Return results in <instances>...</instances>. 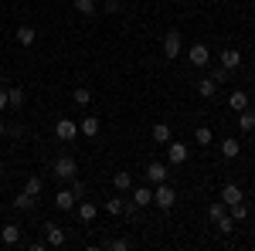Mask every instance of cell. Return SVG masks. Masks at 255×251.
I'll return each instance as SVG.
<instances>
[{
	"instance_id": "7",
	"label": "cell",
	"mask_w": 255,
	"mask_h": 251,
	"mask_svg": "<svg viewBox=\"0 0 255 251\" xmlns=\"http://www.w3.org/2000/svg\"><path fill=\"white\" fill-rule=\"evenodd\" d=\"M75 217H79L82 224H92V221L99 217V207L92 204V200H85V197H82V200H79V207H75Z\"/></svg>"
},
{
	"instance_id": "8",
	"label": "cell",
	"mask_w": 255,
	"mask_h": 251,
	"mask_svg": "<svg viewBox=\"0 0 255 251\" xmlns=\"http://www.w3.org/2000/svg\"><path fill=\"white\" fill-rule=\"evenodd\" d=\"M170 176V170H167V163H160V160H153V163H146V180L150 183H163Z\"/></svg>"
},
{
	"instance_id": "27",
	"label": "cell",
	"mask_w": 255,
	"mask_h": 251,
	"mask_svg": "<svg viewBox=\"0 0 255 251\" xmlns=\"http://www.w3.org/2000/svg\"><path fill=\"white\" fill-rule=\"evenodd\" d=\"M75 10H79L82 17H92L96 14V0H75Z\"/></svg>"
},
{
	"instance_id": "32",
	"label": "cell",
	"mask_w": 255,
	"mask_h": 251,
	"mask_svg": "<svg viewBox=\"0 0 255 251\" xmlns=\"http://www.w3.org/2000/svg\"><path fill=\"white\" fill-rule=\"evenodd\" d=\"M106 248L109 251H129V241L126 238H113V241H106Z\"/></svg>"
},
{
	"instance_id": "20",
	"label": "cell",
	"mask_w": 255,
	"mask_h": 251,
	"mask_svg": "<svg viewBox=\"0 0 255 251\" xmlns=\"http://www.w3.org/2000/svg\"><path fill=\"white\" fill-rule=\"evenodd\" d=\"M238 129H242V133H252L255 129V112L252 109H242V112H238Z\"/></svg>"
},
{
	"instance_id": "22",
	"label": "cell",
	"mask_w": 255,
	"mask_h": 251,
	"mask_svg": "<svg viewBox=\"0 0 255 251\" xmlns=\"http://www.w3.org/2000/svg\"><path fill=\"white\" fill-rule=\"evenodd\" d=\"M228 105H232L235 112L249 109V92H232V95H228Z\"/></svg>"
},
{
	"instance_id": "34",
	"label": "cell",
	"mask_w": 255,
	"mask_h": 251,
	"mask_svg": "<svg viewBox=\"0 0 255 251\" xmlns=\"http://www.w3.org/2000/svg\"><path fill=\"white\" fill-rule=\"evenodd\" d=\"M228 75H232L228 68H215V72H211V78H215L218 85H225V82H228Z\"/></svg>"
},
{
	"instance_id": "39",
	"label": "cell",
	"mask_w": 255,
	"mask_h": 251,
	"mask_svg": "<svg viewBox=\"0 0 255 251\" xmlns=\"http://www.w3.org/2000/svg\"><path fill=\"white\" fill-rule=\"evenodd\" d=\"M0 176H3V163H0Z\"/></svg>"
},
{
	"instance_id": "3",
	"label": "cell",
	"mask_w": 255,
	"mask_h": 251,
	"mask_svg": "<svg viewBox=\"0 0 255 251\" xmlns=\"http://www.w3.org/2000/svg\"><path fill=\"white\" fill-rule=\"evenodd\" d=\"M180 48H184L180 34H177V31H167V34H163V58H167V61L180 58Z\"/></svg>"
},
{
	"instance_id": "29",
	"label": "cell",
	"mask_w": 255,
	"mask_h": 251,
	"mask_svg": "<svg viewBox=\"0 0 255 251\" xmlns=\"http://www.w3.org/2000/svg\"><path fill=\"white\" fill-rule=\"evenodd\" d=\"M72 102H75V105H89V102H92V92H89V88H75V92H72Z\"/></svg>"
},
{
	"instance_id": "31",
	"label": "cell",
	"mask_w": 255,
	"mask_h": 251,
	"mask_svg": "<svg viewBox=\"0 0 255 251\" xmlns=\"http://www.w3.org/2000/svg\"><path fill=\"white\" fill-rule=\"evenodd\" d=\"M106 211L113 214V217H119V214H123V197H109V200H106Z\"/></svg>"
},
{
	"instance_id": "14",
	"label": "cell",
	"mask_w": 255,
	"mask_h": 251,
	"mask_svg": "<svg viewBox=\"0 0 255 251\" xmlns=\"http://www.w3.org/2000/svg\"><path fill=\"white\" fill-rule=\"evenodd\" d=\"M34 41H38V31H34L31 24H20V27H17V44H20V48H31Z\"/></svg>"
},
{
	"instance_id": "11",
	"label": "cell",
	"mask_w": 255,
	"mask_h": 251,
	"mask_svg": "<svg viewBox=\"0 0 255 251\" xmlns=\"http://www.w3.org/2000/svg\"><path fill=\"white\" fill-rule=\"evenodd\" d=\"M208 61H211L208 44H194V48H191V65H194V68H208Z\"/></svg>"
},
{
	"instance_id": "30",
	"label": "cell",
	"mask_w": 255,
	"mask_h": 251,
	"mask_svg": "<svg viewBox=\"0 0 255 251\" xmlns=\"http://www.w3.org/2000/svg\"><path fill=\"white\" fill-rule=\"evenodd\" d=\"M215 224H218V231H221V234H232V231H235V221H232V214H225V217H218Z\"/></svg>"
},
{
	"instance_id": "12",
	"label": "cell",
	"mask_w": 255,
	"mask_h": 251,
	"mask_svg": "<svg viewBox=\"0 0 255 251\" xmlns=\"http://www.w3.org/2000/svg\"><path fill=\"white\" fill-rule=\"evenodd\" d=\"M75 200H79V197L72 193V187L55 193V207H58V211H75Z\"/></svg>"
},
{
	"instance_id": "33",
	"label": "cell",
	"mask_w": 255,
	"mask_h": 251,
	"mask_svg": "<svg viewBox=\"0 0 255 251\" xmlns=\"http://www.w3.org/2000/svg\"><path fill=\"white\" fill-rule=\"evenodd\" d=\"M208 214H211V221H218V217H225V214H228V207H225L221 200H215V204L208 207Z\"/></svg>"
},
{
	"instance_id": "17",
	"label": "cell",
	"mask_w": 255,
	"mask_h": 251,
	"mask_svg": "<svg viewBox=\"0 0 255 251\" xmlns=\"http://www.w3.org/2000/svg\"><path fill=\"white\" fill-rule=\"evenodd\" d=\"M150 136H153V143H160V146H167V143L174 139V133H170V126H167V122H157Z\"/></svg>"
},
{
	"instance_id": "1",
	"label": "cell",
	"mask_w": 255,
	"mask_h": 251,
	"mask_svg": "<svg viewBox=\"0 0 255 251\" xmlns=\"http://www.w3.org/2000/svg\"><path fill=\"white\" fill-rule=\"evenodd\" d=\"M51 173L58 176V180H72V176H79V163H75V156H58V160L51 163Z\"/></svg>"
},
{
	"instance_id": "25",
	"label": "cell",
	"mask_w": 255,
	"mask_h": 251,
	"mask_svg": "<svg viewBox=\"0 0 255 251\" xmlns=\"http://www.w3.org/2000/svg\"><path fill=\"white\" fill-rule=\"evenodd\" d=\"M133 200H136V207H146V204H153V190L150 187H136V197Z\"/></svg>"
},
{
	"instance_id": "35",
	"label": "cell",
	"mask_w": 255,
	"mask_h": 251,
	"mask_svg": "<svg viewBox=\"0 0 255 251\" xmlns=\"http://www.w3.org/2000/svg\"><path fill=\"white\" fill-rule=\"evenodd\" d=\"M72 193H75L79 200H82V197H85V183H82L79 176H72Z\"/></svg>"
},
{
	"instance_id": "28",
	"label": "cell",
	"mask_w": 255,
	"mask_h": 251,
	"mask_svg": "<svg viewBox=\"0 0 255 251\" xmlns=\"http://www.w3.org/2000/svg\"><path fill=\"white\" fill-rule=\"evenodd\" d=\"M7 98H10V109H20L24 105V88H7Z\"/></svg>"
},
{
	"instance_id": "13",
	"label": "cell",
	"mask_w": 255,
	"mask_h": 251,
	"mask_svg": "<svg viewBox=\"0 0 255 251\" xmlns=\"http://www.w3.org/2000/svg\"><path fill=\"white\" fill-rule=\"evenodd\" d=\"M99 129H102V126H99V116H85V119L79 122V133L85 136V139H96Z\"/></svg>"
},
{
	"instance_id": "21",
	"label": "cell",
	"mask_w": 255,
	"mask_h": 251,
	"mask_svg": "<svg viewBox=\"0 0 255 251\" xmlns=\"http://www.w3.org/2000/svg\"><path fill=\"white\" fill-rule=\"evenodd\" d=\"M218 92V82L215 78H201V82H197V95L201 98H211Z\"/></svg>"
},
{
	"instance_id": "4",
	"label": "cell",
	"mask_w": 255,
	"mask_h": 251,
	"mask_svg": "<svg viewBox=\"0 0 255 251\" xmlns=\"http://www.w3.org/2000/svg\"><path fill=\"white\" fill-rule=\"evenodd\" d=\"M55 136H58L61 143H72V139L79 136V122H72V119H58V122H55Z\"/></svg>"
},
{
	"instance_id": "38",
	"label": "cell",
	"mask_w": 255,
	"mask_h": 251,
	"mask_svg": "<svg viewBox=\"0 0 255 251\" xmlns=\"http://www.w3.org/2000/svg\"><path fill=\"white\" fill-rule=\"evenodd\" d=\"M3 133H7V126H3V119H0V136H3Z\"/></svg>"
},
{
	"instance_id": "19",
	"label": "cell",
	"mask_w": 255,
	"mask_h": 251,
	"mask_svg": "<svg viewBox=\"0 0 255 251\" xmlns=\"http://www.w3.org/2000/svg\"><path fill=\"white\" fill-rule=\"evenodd\" d=\"M113 187H116L119 193L129 190V187H133V176H129V170H116V173H113Z\"/></svg>"
},
{
	"instance_id": "23",
	"label": "cell",
	"mask_w": 255,
	"mask_h": 251,
	"mask_svg": "<svg viewBox=\"0 0 255 251\" xmlns=\"http://www.w3.org/2000/svg\"><path fill=\"white\" fill-rule=\"evenodd\" d=\"M228 214H232V221H245V217H249V204H245V200H238V204H232V207H228Z\"/></svg>"
},
{
	"instance_id": "9",
	"label": "cell",
	"mask_w": 255,
	"mask_h": 251,
	"mask_svg": "<svg viewBox=\"0 0 255 251\" xmlns=\"http://www.w3.org/2000/svg\"><path fill=\"white\" fill-rule=\"evenodd\" d=\"M0 241H3L7 248L20 245V224H3V228H0Z\"/></svg>"
},
{
	"instance_id": "2",
	"label": "cell",
	"mask_w": 255,
	"mask_h": 251,
	"mask_svg": "<svg viewBox=\"0 0 255 251\" xmlns=\"http://www.w3.org/2000/svg\"><path fill=\"white\" fill-rule=\"evenodd\" d=\"M153 204H157L160 211H170V207L177 204V190L167 183V180H163V183H157V190H153Z\"/></svg>"
},
{
	"instance_id": "6",
	"label": "cell",
	"mask_w": 255,
	"mask_h": 251,
	"mask_svg": "<svg viewBox=\"0 0 255 251\" xmlns=\"http://www.w3.org/2000/svg\"><path fill=\"white\" fill-rule=\"evenodd\" d=\"M187 156H191L187 143H177V139H170V143H167V160H170L174 167H180V163H184Z\"/></svg>"
},
{
	"instance_id": "5",
	"label": "cell",
	"mask_w": 255,
	"mask_h": 251,
	"mask_svg": "<svg viewBox=\"0 0 255 251\" xmlns=\"http://www.w3.org/2000/svg\"><path fill=\"white\" fill-rule=\"evenodd\" d=\"M218 200H221L225 207H232V204H238V200H245V190H242L238 183H225L221 193H218Z\"/></svg>"
},
{
	"instance_id": "26",
	"label": "cell",
	"mask_w": 255,
	"mask_h": 251,
	"mask_svg": "<svg viewBox=\"0 0 255 251\" xmlns=\"http://www.w3.org/2000/svg\"><path fill=\"white\" fill-rule=\"evenodd\" d=\"M24 190L31 193V197H38V193L44 190V180H41V176H27V183H24Z\"/></svg>"
},
{
	"instance_id": "16",
	"label": "cell",
	"mask_w": 255,
	"mask_h": 251,
	"mask_svg": "<svg viewBox=\"0 0 255 251\" xmlns=\"http://www.w3.org/2000/svg\"><path fill=\"white\" fill-rule=\"evenodd\" d=\"M238 153H242V143H238L235 136H228V139H221V156H225V160H235Z\"/></svg>"
},
{
	"instance_id": "10",
	"label": "cell",
	"mask_w": 255,
	"mask_h": 251,
	"mask_svg": "<svg viewBox=\"0 0 255 251\" xmlns=\"http://www.w3.org/2000/svg\"><path fill=\"white\" fill-rule=\"evenodd\" d=\"M44 245H51V248L65 245V231H61L58 224H44Z\"/></svg>"
},
{
	"instance_id": "36",
	"label": "cell",
	"mask_w": 255,
	"mask_h": 251,
	"mask_svg": "<svg viewBox=\"0 0 255 251\" xmlns=\"http://www.w3.org/2000/svg\"><path fill=\"white\" fill-rule=\"evenodd\" d=\"M102 10H106V14H119V10H123V3H119V0H106V7H102Z\"/></svg>"
},
{
	"instance_id": "37",
	"label": "cell",
	"mask_w": 255,
	"mask_h": 251,
	"mask_svg": "<svg viewBox=\"0 0 255 251\" xmlns=\"http://www.w3.org/2000/svg\"><path fill=\"white\" fill-rule=\"evenodd\" d=\"M3 109H10V98H7V88H0V116H3Z\"/></svg>"
},
{
	"instance_id": "18",
	"label": "cell",
	"mask_w": 255,
	"mask_h": 251,
	"mask_svg": "<svg viewBox=\"0 0 255 251\" xmlns=\"http://www.w3.org/2000/svg\"><path fill=\"white\" fill-rule=\"evenodd\" d=\"M34 204H38V197H31L27 190H20L14 197V211H34Z\"/></svg>"
},
{
	"instance_id": "15",
	"label": "cell",
	"mask_w": 255,
	"mask_h": 251,
	"mask_svg": "<svg viewBox=\"0 0 255 251\" xmlns=\"http://www.w3.org/2000/svg\"><path fill=\"white\" fill-rule=\"evenodd\" d=\"M238 65H242V51H235V48H225V51H221V68L235 72Z\"/></svg>"
},
{
	"instance_id": "24",
	"label": "cell",
	"mask_w": 255,
	"mask_h": 251,
	"mask_svg": "<svg viewBox=\"0 0 255 251\" xmlns=\"http://www.w3.org/2000/svg\"><path fill=\"white\" fill-rule=\"evenodd\" d=\"M194 143L197 146H211V143H215V133H211L208 126H201V129L194 133Z\"/></svg>"
}]
</instances>
